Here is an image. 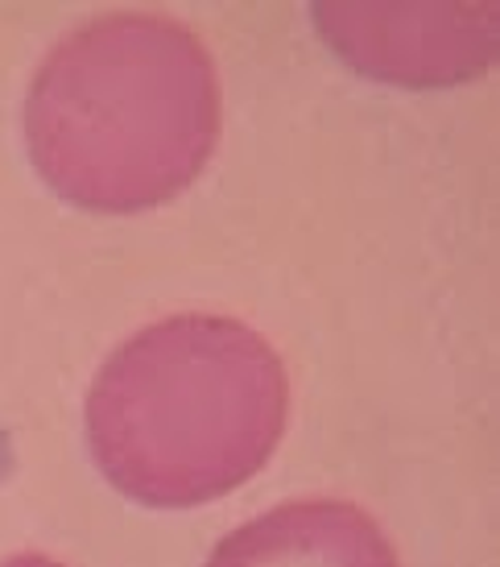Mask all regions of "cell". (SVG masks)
Here are the masks:
<instances>
[{
	"mask_svg": "<svg viewBox=\"0 0 500 567\" xmlns=\"http://www.w3.org/2000/svg\"><path fill=\"white\" fill-rule=\"evenodd\" d=\"M285 369L252 328L174 316L112 352L87 394L100 473L154 509L244 485L282 440Z\"/></svg>",
	"mask_w": 500,
	"mask_h": 567,
	"instance_id": "cell-1",
	"label": "cell"
},
{
	"mask_svg": "<svg viewBox=\"0 0 500 567\" xmlns=\"http://www.w3.org/2000/svg\"><path fill=\"white\" fill-rule=\"evenodd\" d=\"M207 71L190 33L166 21L116 17L66 42L30 100V145L46 183L79 207L137 212L170 199L195 174L145 137V121L211 145V87L149 100Z\"/></svg>",
	"mask_w": 500,
	"mask_h": 567,
	"instance_id": "cell-2",
	"label": "cell"
},
{
	"mask_svg": "<svg viewBox=\"0 0 500 567\" xmlns=\"http://www.w3.org/2000/svg\"><path fill=\"white\" fill-rule=\"evenodd\" d=\"M207 567H397V555L356 505L290 502L232 530Z\"/></svg>",
	"mask_w": 500,
	"mask_h": 567,
	"instance_id": "cell-3",
	"label": "cell"
},
{
	"mask_svg": "<svg viewBox=\"0 0 500 567\" xmlns=\"http://www.w3.org/2000/svg\"><path fill=\"white\" fill-rule=\"evenodd\" d=\"M0 567H63V564H50L42 555H17V559H4Z\"/></svg>",
	"mask_w": 500,
	"mask_h": 567,
	"instance_id": "cell-4",
	"label": "cell"
}]
</instances>
